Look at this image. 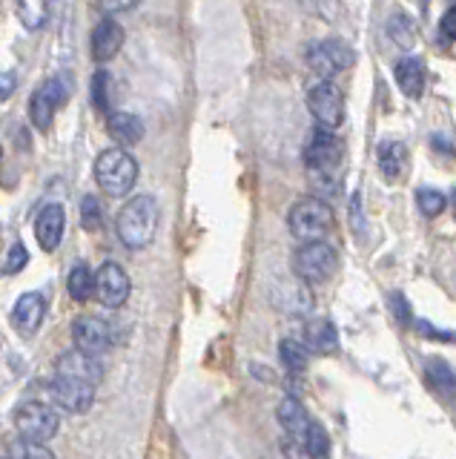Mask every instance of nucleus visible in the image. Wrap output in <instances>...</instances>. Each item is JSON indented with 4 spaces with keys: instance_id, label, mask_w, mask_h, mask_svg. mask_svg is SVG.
Listing matches in <instances>:
<instances>
[{
    "instance_id": "412c9836",
    "label": "nucleus",
    "mask_w": 456,
    "mask_h": 459,
    "mask_svg": "<svg viewBox=\"0 0 456 459\" xmlns=\"http://www.w3.org/2000/svg\"><path fill=\"white\" fill-rule=\"evenodd\" d=\"M376 158H379V170H382L384 179L396 181L408 164V150L399 141H384V144H379Z\"/></svg>"
},
{
    "instance_id": "393cba45",
    "label": "nucleus",
    "mask_w": 456,
    "mask_h": 459,
    "mask_svg": "<svg viewBox=\"0 0 456 459\" xmlns=\"http://www.w3.org/2000/svg\"><path fill=\"white\" fill-rule=\"evenodd\" d=\"M388 35L399 49H410L413 40H417V26L408 15H393L388 23Z\"/></svg>"
},
{
    "instance_id": "58836bf2",
    "label": "nucleus",
    "mask_w": 456,
    "mask_h": 459,
    "mask_svg": "<svg viewBox=\"0 0 456 459\" xmlns=\"http://www.w3.org/2000/svg\"><path fill=\"white\" fill-rule=\"evenodd\" d=\"M0 459H12V456H6V454H0Z\"/></svg>"
},
{
    "instance_id": "5701e85b",
    "label": "nucleus",
    "mask_w": 456,
    "mask_h": 459,
    "mask_svg": "<svg viewBox=\"0 0 456 459\" xmlns=\"http://www.w3.org/2000/svg\"><path fill=\"white\" fill-rule=\"evenodd\" d=\"M279 356H282L284 368H287L290 373H301L304 368H308L310 350L304 347L301 342H296V339H284V342L279 345Z\"/></svg>"
},
{
    "instance_id": "39448f33",
    "label": "nucleus",
    "mask_w": 456,
    "mask_h": 459,
    "mask_svg": "<svg viewBox=\"0 0 456 459\" xmlns=\"http://www.w3.org/2000/svg\"><path fill=\"white\" fill-rule=\"evenodd\" d=\"M339 255L327 241H304L293 255V273L304 285H322L336 273Z\"/></svg>"
},
{
    "instance_id": "f03ea898",
    "label": "nucleus",
    "mask_w": 456,
    "mask_h": 459,
    "mask_svg": "<svg viewBox=\"0 0 456 459\" xmlns=\"http://www.w3.org/2000/svg\"><path fill=\"white\" fill-rule=\"evenodd\" d=\"M342 161H344V146L330 129H316L308 138V146H304V164H308L310 179L316 184H325V187L334 184L342 170Z\"/></svg>"
},
{
    "instance_id": "f257e3e1",
    "label": "nucleus",
    "mask_w": 456,
    "mask_h": 459,
    "mask_svg": "<svg viewBox=\"0 0 456 459\" xmlns=\"http://www.w3.org/2000/svg\"><path fill=\"white\" fill-rule=\"evenodd\" d=\"M158 230V201L152 196H135L118 213V238L123 247L144 250Z\"/></svg>"
},
{
    "instance_id": "7c9ffc66",
    "label": "nucleus",
    "mask_w": 456,
    "mask_h": 459,
    "mask_svg": "<svg viewBox=\"0 0 456 459\" xmlns=\"http://www.w3.org/2000/svg\"><path fill=\"white\" fill-rule=\"evenodd\" d=\"M104 221V210H101V201L95 196H87L84 201H80V224H84L87 230H98Z\"/></svg>"
},
{
    "instance_id": "cd10ccee",
    "label": "nucleus",
    "mask_w": 456,
    "mask_h": 459,
    "mask_svg": "<svg viewBox=\"0 0 456 459\" xmlns=\"http://www.w3.org/2000/svg\"><path fill=\"white\" fill-rule=\"evenodd\" d=\"M417 204H419L422 215H427V219H436L439 213H445L448 198L442 196L439 190H434V187H422V190L417 193Z\"/></svg>"
},
{
    "instance_id": "ddd939ff",
    "label": "nucleus",
    "mask_w": 456,
    "mask_h": 459,
    "mask_svg": "<svg viewBox=\"0 0 456 459\" xmlns=\"http://www.w3.org/2000/svg\"><path fill=\"white\" fill-rule=\"evenodd\" d=\"M55 376H66V380H80V382L98 385V380H101L98 356H89L78 347L66 350V354H61L58 364H55Z\"/></svg>"
},
{
    "instance_id": "72a5a7b5",
    "label": "nucleus",
    "mask_w": 456,
    "mask_h": 459,
    "mask_svg": "<svg viewBox=\"0 0 456 459\" xmlns=\"http://www.w3.org/2000/svg\"><path fill=\"white\" fill-rule=\"evenodd\" d=\"M439 29H442V38L445 40H456V6H451L445 15H442Z\"/></svg>"
},
{
    "instance_id": "0eeeda50",
    "label": "nucleus",
    "mask_w": 456,
    "mask_h": 459,
    "mask_svg": "<svg viewBox=\"0 0 456 459\" xmlns=\"http://www.w3.org/2000/svg\"><path fill=\"white\" fill-rule=\"evenodd\" d=\"M353 63H356V52L339 38L319 40V44H313L308 52V66L325 80H330L344 70H350Z\"/></svg>"
},
{
    "instance_id": "7ed1b4c3",
    "label": "nucleus",
    "mask_w": 456,
    "mask_h": 459,
    "mask_svg": "<svg viewBox=\"0 0 456 459\" xmlns=\"http://www.w3.org/2000/svg\"><path fill=\"white\" fill-rule=\"evenodd\" d=\"M95 179H98V187L113 198L127 196L135 181H138V161L121 150V146H113V150H104L95 161Z\"/></svg>"
},
{
    "instance_id": "4c0bfd02",
    "label": "nucleus",
    "mask_w": 456,
    "mask_h": 459,
    "mask_svg": "<svg viewBox=\"0 0 456 459\" xmlns=\"http://www.w3.org/2000/svg\"><path fill=\"white\" fill-rule=\"evenodd\" d=\"M451 210H453V215H456V190L451 193Z\"/></svg>"
},
{
    "instance_id": "bb28decb",
    "label": "nucleus",
    "mask_w": 456,
    "mask_h": 459,
    "mask_svg": "<svg viewBox=\"0 0 456 459\" xmlns=\"http://www.w3.org/2000/svg\"><path fill=\"white\" fill-rule=\"evenodd\" d=\"M425 376H427V382H431L434 388H439V390H448V394H453V390H456V373L442 359L427 362Z\"/></svg>"
},
{
    "instance_id": "f704fd0d",
    "label": "nucleus",
    "mask_w": 456,
    "mask_h": 459,
    "mask_svg": "<svg viewBox=\"0 0 456 459\" xmlns=\"http://www.w3.org/2000/svg\"><path fill=\"white\" fill-rule=\"evenodd\" d=\"M138 6V0H101V9L106 15H118V12H130Z\"/></svg>"
},
{
    "instance_id": "423d86ee",
    "label": "nucleus",
    "mask_w": 456,
    "mask_h": 459,
    "mask_svg": "<svg viewBox=\"0 0 456 459\" xmlns=\"http://www.w3.org/2000/svg\"><path fill=\"white\" fill-rule=\"evenodd\" d=\"M15 428L21 439H32V442H49L61 428V416L55 408L44 402H23L15 411Z\"/></svg>"
},
{
    "instance_id": "f8f14e48",
    "label": "nucleus",
    "mask_w": 456,
    "mask_h": 459,
    "mask_svg": "<svg viewBox=\"0 0 456 459\" xmlns=\"http://www.w3.org/2000/svg\"><path fill=\"white\" fill-rule=\"evenodd\" d=\"M52 399L58 408L69 413H87L95 402V385L80 382V380H66V376H55V382L49 385Z\"/></svg>"
},
{
    "instance_id": "473e14b6",
    "label": "nucleus",
    "mask_w": 456,
    "mask_h": 459,
    "mask_svg": "<svg viewBox=\"0 0 456 459\" xmlns=\"http://www.w3.org/2000/svg\"><path fill=\"white\" fill-rule=\"evenodd\" d=\"M419 333H425V339H439V342H456V333L448 330H436L431 321H417Z\"/></svg>"
},
{
    "instance_id": "4be33fe9",
    "label": "nucleus",
    "mask_w": 456,
    "mask_h": 459,
    "mask_svg": "<svg viewBox=\"0 0 456 459\" xmlns=\"http://www.w3.org/2000/svg\"><path fill=\"white\" fill-rule=\"evenodd\" d=\"M66 290L75 302H89L95 296V273L87 264H75L72 270H69Z\"/></svg>"
},
{
    "instance_id": "9b49d317",
    "label": "nucleus",
    "mask_w": 456,
    "mask_h": 459,
    "mask_svg": "<svg viewBox=\"0 0 456 459\" xmlns=\"http://www.w3.org/2000/svg\"><path fill=\"white\" fill-rule=\"evenodd\" d=\"M72 339L78 350H84L89 356H101L113 345V328L98 316H80L72 325Z\"/></svg>"
},
{
    "instance_id": "a211bd4d",
    "label": "nucleus",
    "mask_w": 456,
    "mask_h": 459,
    "mask_svg": "<svg viewBox=\"0 0 456 459\" xmlns=\"http://www.w3.org/2000/svg\"><path fill=\"white\" fill-rule=\"evenodd\" d=\"M275 416H279L282 428L287 430L290 437H293L296 442H304V434H308V428L313 425L308 411H304V405L296 399V396H284L279 411H275Z\"/></svg>"
},
{
    "instance_id": "dca6fc26",
    "label": "nucleus",
    "mask_w": 456,
    "mask_h": 459,
    "mask_svg": "<svg viewBox=\"0 0 456 459\" xmlns=\"http://www.w3.org/2000/svg\"><path fill=\"white\" fill-rule=\"evenodd\" d=\"M121 46H123V29H121V26L113 18L106 15L92 29V58L106 63V61H113L118 55Z\"/></svg>"
},
{
    "instance_id": "a878e982",
    "label": "nucleus",
    "mask_w": 456,
    "mask_h": 459,
    "mask_svg": "<svg viewBox=\"0 0 456 459\" xmlns=\"http://www.w3.org/2000/svg\"><path fill=\"white\" fill-rule=\"evenodd\" d=\"M304 451L310 454V459H327L330 456V437H327V430L322 425H310L308 428V434H304Z\"/></svg>"
},
{
    "instance_id": "6ab92c4d",
    "label": "nucleus",
    "mask_w": 456,
    "mask_h": 459,
    "mask_svg": "<svg viewBox=\"0 0 456 459\" xmlns=\"http://www.w3.org/2000/svg\"><path fill=\"white\" fill-rule=\"evenodd\" d=\"M106 132L113 141H118L123 146H132L144 138V124H141V118L132 115V113H109Z\"/></svg>"
},
{
    "instance_id": "c9c22d12",
    "label": "nucleus",
    "mask_w": 456,
    "mask_h": 459,
    "mask_svg": "<svg viewBox=\"0 0 456 459\" xmlns=\"http://www.w3.org/2000/svg\"><path fill=\"white\" fill-rule=\"evenodd\" d=\"M391 305H393V313H396L399 321H408L410 319V305H408V299H405L402 293H393L391 296Z\"/></svg>"
},
{
    "instance_id": "b1692460",
    "label": "nucleus",
    "mask_w": 456,
    "mask_h": 459,
    "mask_svg": "<svg viewBox=\"0 0 456 459\" xmlns=\"http://www.w3.org/2000/svg\"><path fill=\"white\" fill-rule=\"evenodd\" d=\"M18 15L26 29H40L49 18V0H18Z\"/></svg>"
},
{
    "instance_id": "2f4dec72",
    "label": "nucleus",
    "mask_w": 456,
    "mask_h": 459,
    "mask_svg": "<svg viewBox=\"0 0 456 459\" xmlns=\"http://www.w3.org/2000/svg\"><path fill=\"white\" fill-rule=\"evenodd\" d=\"M26 264H30V253H26V247L23 245H12V250L6 253L4 270H6V273H21Z\"/></svg>"
},
{
    "instance_id": "c85d7f7f",
    "label": "nucleus",
    "mask_w": 456,
    "mask_h": 459,
    "mask_svg": "<svg viewBox=\"0 0 456 459\" xmlns=\"http://www.w3.org/2000/svg\"><path fill=\"white\" fill-rule=\"evenodd\" d=\"M12 459H55V454L46 448V442H32V439H18L12 445Z\"/></svg>"
},
{
    "instance_id": "c756f323",
    "label": "nucleus",
    "mask_w": 456,
    "mask_h": 459,
    "mask_svg": "<svg viewBox=\"0 0 456 459\" xmlns=\"http://www.w3.org/2000/svg\"><path fill=\"white\" fill-rule=\"evenodd\" d=\"M109 72L106 70H98L92 78V104L98 106L101 113H109Z\"/></svg>"
},
{
    "instance_id": "2eb2a0df",
    "label": "nucleus",
    "mask_w": 456,
    "mask_h": 459,
    "mask_svg": "<svg viewBox=\"0 0 456 459\" xmlns=\"http://www.w3.org/2000/svg\"><path fill=\"white\" fill-rule=\"evenodd\" d=\"M44 313H46V302L40 293H23L21 299L12 307V325H15L18 333L23 336H32L40 321H44Z\"/></svg>"
},
{
    "instance_id": "f3484780",
    "label": "nucleus",
    "mask_w": 456,
    "mask_h": 459,
    "mask_svg": "<svg viewBox=\"0 0 456 459\" xmlns=\"http://www.w3.org/2000/svg\"><path fill=\"white\" fill-rule=\"evenodd\" d=\"M304 347L313 350V354H322V356H330L336 354L339 347V330L330 319H313L308 321V328H304Z\"/></svg>"
},
{
    "instance_id": "4468645a",
    "label": "nucleus",
    "mask_w": 456,
    "mask_h": 459,
    "mask_svg": "<svg viewBox=\"0 0 456 459\" xmlns=\"http://www.w3.org/2000/svg\"><path fill=\"white\" fill-rule=\"evenodd\" d=\"M63 227H66L63 207L61 204H46L44 210L38 213V219H35V238H38V245L44 247L46 253L58 250L61 238H63Z\"/></svg>"
},
{
    "instance_id": "e433bc0d",
    "label": "nucleus",
    "mask_w": 456,
    "mask_h": 459,
    "mask_svg": "<svg viewBox=\"0 0 456 459\" xmlns=\"http://www.w3.org/2000/svg\"><path fill=\"white\" fill-rule=\"evenodd\" d=\"M18 87V80H15V75H9V72H0V98H6L12 89Z\"/></svg>"
},
{
    "instance_id": "20e7f679",
    "label": "nucleus",
    "mask_w": 456,
    "mask_h": 459,
    "mask_svg": "<svg viewBox=\"0 0 456 459\" xmlns=\"http://www.w3.org/2000/svg\"><path fill=\"white\" fill-rule=\"evenodd\" d=\"M334 207L325 198H301L287 215V227L299 241H325V236L334 230Z\"/></svg>"
},
{
    "instance_id": "aec40b11",
    "label": "nucleus",
    "mask_w": 456,
    "mask_h": 459,
    "mask_svg": "<svg viewBox=\"0 0 456 459\" xmlns=\"http://www.w3.org/2000/svg\"><path fill=\"white\" fill-rule=\"evenodd\" d=\"M396 84L399 89L405 92L408 98H422V92H425V63L422 58H402L396 63Z\"/></svg>"
},
{
    "instance_id": "1a4fd4ad",
    "label": "nucleus",
    "mask_w": 456,
    "mask_h": 459,
    "mask_svg": "<svg viewBox=\"0 0 456 459\" xmlns=\"http://www.w3.org/2000/svg\"><path fill=\"white\" fill-rule=\"evenodd\" d=\"M130 276L121 264L106 262L98 267V273H95V296H98L104 307H121L130 299Z\"/></svg>"
},
{
    "instance_id": "9d476101",
    "label": "nucleus",
    "mask_w": 456,
    "mask_h": 459,
    "mask_svg": "<svg viewBox=\"0 0 456 459\" xmlns=\"http://www.w3.org/2000/svg\"><path fill=\"white\" fill-rule=\"evenodd\" d=\"M66 101V89L58 78L46 80V84H40L35 89V96L30 101V118L35 129L40 132H49L52 129V121H55V113H58V106Z\"/></svg>"
},
{
    "instance_id": "6e6552de",
    "label": "nucleus",
    "mask_w": 456,
    "mask_h": 459,
    "mask_svg": "<svg viewBox=\"0 0 456 459\" xmlns=\"http://www.w3.org/2000/svg\"><path fill=\"white\" fill-rule=\"evenodd\" d=\"M308 110L316 118L319 129H339L344 124V115H348V106H344V98L339 87H334L330 80H322L308 92Z\"/></svg>"
}]
</instances>
